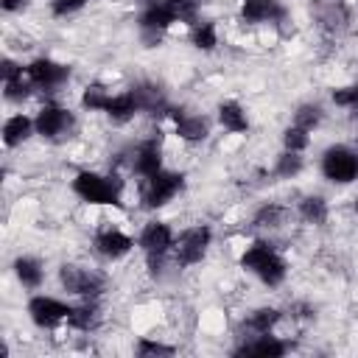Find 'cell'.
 <instances>
[{
	"label": "cell",
	"instance_id": "6da1fadb",
	"mask_svg": "<svg viewBox=\"0 0 358 358\" xmlns=\"http://www.w3.org/2000/svg\"><path fill=\"white\" fill-rule=\"evenodd\" d=\"M241 266L246 268V271H252L263 285H268V288H277L282 280H285V274H288V266H285V260L277 255V249L271 246V243H266V241H255L252 246H246V252L241 255Z\"/></svg>",
	"mask_w": 358,
	"mask_h": 358
},
{
	"label": "cell",
	"instance_id": "7a4b0ae2",
	"mask_svg": "<svg viewBox=\"0 0 358 358\" xmlns=\"http://www.w3.org/2000/svg\"><path fill=\"white\" fill-rule=\"evenodd\" d=\"M73 193L87 204H120L123 182L112 173H95V171H78L73 179Z\"/></svg>",
	"mask_w": 358,
	"mask_h": 358
},
{
	"label": "cell",
	"instance_id": "3957f363",
	"mask_svg": "<svg viewBox=\"0 0 358 358\" xmlns=\"http://www.w3.org/2000/svg\"><path fill=\"white\" fill-rule=\"evenodd\" d=\"M322 176L333 185H350L358 179V151L350 145H330L322 154Z\"/></svg>",
	"mask_w": 358,
	"mask_h": 358
},
{
	"label": "cell",
	"instance_id": "277c9868",
	"mask_svg": "<svg viewBox=\"0 0 358 358\" xmlns=\"http://www.w3.org/2000/svg\"><path fill=\"white\" fill-rule=\"evenodd\" d=\"M173 241H176V235L165 221H148L143 227L137 243H140V249H143V255L148 260V268L154 274L159 271V263L165 260V255L173 252Z\"/></svg>",
	"mask_w": 358,
	"mask_h": 358
},
{
	"label": "cell",
	"instance_id": "5b68a950",
	"mask_svg": "<svg viewBox=\"0 0 358 358\" xmlns=\"http://www.w3.org/2000/svg\"><path fill=\"white\" fill-rule=\"evenodd\" d=\"M185 187V176L176 171H157L154 176L143 179V190H140V201L145 210H157L162 204H168L179 190Z\"/></svg>",
	"mask_w": 358,
	"mask_h": 358
},
{
	"label": "cell",
	"instance_id": "8992f818",
	"mask_svg": "<svg viewBox=\"0 0 358 358\" xmlns=\"http://www.w3.org/2000/svg\"><path fill=\"white\" fill-rule=\"evenodd\" d=\"M34 126H36V134L50 140V143H62L73 134L76 129V115L64 106H56V103H48L36 112L34 117Z\"/></svg>",
	"mask_w": 358,
	"mask_h": 358
},
{
	"label": "cell",
	"instance_id": "52a82bcc",
	"mask_svg": "<svg viewBox=\"0 0 358 358\" xmlns=\"http://www.w3.org/2000/svg\"><path fill=\"white\" fill-rule=\"evenodd\" d=\"M210 243H213V229L207 224H196L179 232V238L173 241V260L179 266H193L207 255Z\"/></svg>",
	"mask_w": 358,
	"mask_h": 358
},
{
	"label": "cell",
	"instance_id": "ba28073f",
	"mask_svg": "<svg viewBox=\"0 0 358 358\" xmlns=\"http://www.w3.org/2000/svg\"><path fill=\"white\" fill-rule=\"evenodd\" d=\"M59 282L67 294L73 296H84V299H95L103 291V277L87 266H76V263H64L59 268Z\"/></svg>",
	"mask_w": 358,
	"mask_h": 358
},
{
	"label": "cell",
	"instance_id": "9c48e42d",
	"mask_svg": "<svg viewBox=\"0 0 358 358\" xmlns=\"http://www.w3.org/2000/svg\"><path fill=\"white\" fill-rule=\"evenodd\" d=\"M25 76H28V81H31L36 90H42V92H56L62 84H67L70 67L62 64V62H53V59L39 56V59H34V62L25 64Z\"/></svg>",
	"mask_w": 358,
	"mask_h": 358
},
{
	"label": "cell",
	"instance_id": "30bf717a",
	"mask_svg": "<svg viewBox=\"0 0 358 358\" xmlns=\"http://www.w3.org/2000/svg\"><path fill=\"white\" fill-rule=\"evenodd\" d=\"M179 20V11L168 3H145L143 14H140V34L145 42H159L162 31L171 28Z\"/></svg>",
	"mask_w": 358,
	"mask_h": 358
},
{
	"label": "cell",
	"instance_id": "8fae6325",
	"mask_svg": "<svg viewBox=\"0 0 358 358\" xmlns=\"http://www.w3.org/2000/svg\"><path fill=\"white\" fill-rule=\"evenodd\" d=\"M70 310H73V305H67V302H62V299H56V296H45V294H39V296H31L28 299V316H31V322L36 324V327H56L59 322H67V316H70Z\"/></svg>",
	"mask_w": 358,
	"mask_h": 358
},
{
	"label": "cell",
	"instance_id": "7c38bea8",
	"mask_svg": "<svg viewBox=\"0 0 358 358\" xmlns=\"http://www.w3.org/2000/svg\"><path fill=\"white\" fill-rule=\"evenodd\" d=\"M129 168H131L137 176H143V179H148V176H154L157 171H162V145H159V140H157V137H148V140L137 143L134 151H131Z\"/></svg>",
	"mask_w": 358,
	"mask_h": 358
},
{
	"label": "cell",
	"instance_id": "4fadbf2b",
	"mask_svg": "<svg viewBox=\"0 0 358 358\" xmlns=\"http://www.w3.org/2000/svg\"><path fill=\"white\" fill-rule=\"evenodd\" d=\"M288 14V8L282 6V0H243L241 3V20L243 22H282Z\"/></svg>",
	"mask_w": 358,
	"mask_h": 358
},
{
	"label": "cell",
	"instance_id": "5bb4252c",
	"mask_svg": "<svg viewBox=\"0 0 358 358\" xmlns=\"http://www.w3.org/2000/svg\"><path fill=\"white\" fill-rule=\"evenodd\" d=\"M92 246H95V252H98L101 257H106V260H120V257H126V255L131 252L134 241H131L126 232H120V229H115V227H106V229H101V232L95 235Z\"/></svg>",
	"mask_w": 358,
	"mask_h": 358
},
{
	"label": "cell",
	"instance_id": "9a60e30c",
	"mask_svg": "<svg viewBox=\"0 0 358 358\" xmlns=\"http://www.w3.org/2000/svg\"><path fill=\"white\" fill-rule=\"evenodd\" d=\"M168 115L173 117L176 134L187 143H201L210 134V120L204 115H193V112H185V109H171Z\"/></svg>",
	"mask_w": 358,
	"mask_h": 358
},
{
	"label": "cell",
	"instance_id": "2e32d148",
	"mask_svg": "<svg viewBox=\"0 0 358 358\" xmlns=\"http://www.w3.org/2000/svg\"><path fill=\"white\" fill-rule=\"evenodd\" d=\"M285 352H288V344L280 341V338H274V336H268V333H263V336H249V338L235 350V355H271V358L285 355Z\"/></svg>",
	"mask_w": 358,
	"mask_h": 358
},
{
	"label": "cell",
	"instance_id": "e0dca14e",
	"mask_svg": "<svg viewBox=\"0 0 358 358\" xmlns=\"http://www.w3.org/2000/svg\"><path fill=\"white\" fill-rule=\"evenodd\" d=\"M131 92L140 103V112H148V115H168L171 112L168 98L157 84H137V87H131Z\"/></svg>",
	"mask_w": 358,
	"mask_h": 358
},
{
	"label": "cell",
	"instance_id": "ac0fdd59",
	"mask_svg": "<svg viewBox=\"0 0 358 358\" xmlns=\"http://www.w3.org/2000/svg\"><path fill=\"white\" fill-rule=\"evenodd\" d=\"M347 6L344 0H316V20L324 31H341L347 22Z\"/></svg>",
	"mask_w": 358,
	"mask_h": 358
},
{
	"label": "cell",
	"instance_id": "d6986e66",
	"mask_svg": "<svg viewBox=\"0 0 358 358\" xmlns=\"http://www.w3.org/2000/svg\"><path fill=\"white\" fill-rule=\"evenodd\" d=\"M103 112H106V117H109L112 123H129V120L140 112V103H137L134 92H131V90H126V92L112 95Z\"/></svg>",
	"mask_w": 358,
	"mask_h": 358
},
{
	"label": "cell",
	"instance_id": "ffe728a7",
	"mask_svg": "<svg viewBox=\"0 0 358 358\" xmlns=\"http://www.w3.org/2000/svg\"><path fill=\"white\" fill-rule=\"evenodd\" d=\"M36 131V126H34V120L28 117V115H11L6 123H3V143L8 145V148H17V145H22L31 134Z\"/></svg>",
	"mask_w": 358,
	"mask_h": 358
},
{
	"label": "cell",
	"instance_id": "44dd1931",
	"mask_svg": "<svg viewBox=\"0 0 358 358\" xmlns=\"http://www.w3.org/2000/svg\"><path fill=\"white\" fill-rule=\"evenodd\" d=\"M14 274L22 282V288H28V291H36L45 280V268L36 257H17L14 260Z\"/></svg>",
	"mask_w": 358,
	"mask_h": 358
},
{
	"label": "cell",
	"instance_id": "7402d4cb",
	"mask_svg": "<svg viewBox=\"0 0 358 358\" xmlns=\"http://www.w3.org/2000/svg\"><path fill=\"white\" fill-rule=\"evenodd\" d=\"M277 322H280L277 308H257L243 319V330H246V336H263V333H271Z\"/></svg>",
	"mask_w": 358,
	"mask_h": 358
},
{
	"label": "cell",
	"instance_id": "603a6c76",
	"mask_svg": "<svg viewBox=\"0 0 358 358\" xmlns=\"http://www.w3.org/2000/svg\"><path fill=\"white\" fill-rule=\"evenodd\" d=\"M218 123H221L227 131H232V134H241V131L249 129L246 112H243V106H241L238 101H224V103H218Z\"/></svg>",
	"mask_w": 358,
	"mask_h": 358
},
{
	"label": "cell",
	"instance_id": "cb8c5ba5",
	"mask_svg": "<svg viewBox=\"0 0 358 358\" xmlns=\"http://www.w3.org/2000/svg\"><path fill=\"white\" fill-rule=\"evenodd\" d=\"M98 322H101V313H98V305H95L92 299H87L84 305H73V310H70V316H67V324H70L73 330H84V333L95 330Z\"/></svg>",
	"mask_w": 358,
	"mask_h": 358
},
{
	"label": "cell",
	"instance_id": "d4e9b609",
	"mask_svg": "<svg viewBox=\"0 0 358 358\" xmlns=\"http://www.w3.org/2000/svg\"><path fill=\"white\" fill-rule=\"evenodd\" d=\"M299 215L308 224H324L327 221V201L322 196H305L299 201Z\"/></svg>",
	"mask_w": 358,
	"mask_h": 358
},
{
	"label": "cell",
	"instance_id": "484cf974",
	"mask_svg": "<svg viewBox=\"0 0 358 358\" xmlns=\"http://www.w3.org/2000/svg\"><path fill=\"white\" fill-rule=\"evenodd\" d=\"M190 39L199 50H213L218 45V34H215V22H196L190 31Z\"/></svg>",
	"mask_w": 358,
	"mask_h": 358
},
{
	"label": "cell",
	"instance_id": "4316f807",
	"mask_svg": "<svg viewBox=\"0 0 358 358\" xmlns=\"http://www.w3.org/2000/svg\"><path fill=\"white\" fill-rule=\"evenodd\" d=\"M109 98H112V92H109L106 87L92 84V87L84 90V95H81V106L90 109V112H103L106 103H109Z\"/></svg>",
	"mask_w": 358,
	"mask_h": 358
},
{
	"label": "cell",
	"instance_id": "83f0119b",
	"mask_svg": "<svg viewBox=\"0 0 358 358\" xmlns=\"http://www.w3.org/2000/svg\"><path fill=\"white\" fill-rule=\"evenodd\" d=\"M302 171V157H299V151H282L280 157H277V162H274V176H280V179H291V176H296Z\"/></svg>",
	"mask_w": 358,
	"mask_h": 358
},
{
	"label": "cell",
	"instance_id": "f1b7e54d",
	"mask_svg": "<svg viewBox=\"0 0 358 358\" xmlns=\"http://www.w3.org/2000/svg\"><path fill=\"white\" fill-rule=\"evenodd\" d=\"M308 143H310V131L302 129V126H296V123H291V126L282 131V145H285V151H305Z\"/></svg>",
	"mask_w": 358,
	"mask_h": 358
},
{
	"label": "cell",
	"instance_id": "f546056e",
	"mask_svg": "<svg viewBox=\"0 0 358 358\" xmlns=\"http://www.w3.org/2000/svg\"><path fill=\"white\" fill-rule=\"evenodd\" d=\"M294 123L302 126V129H316L322 123V106L319 103H302L296 112H294Z\"/></svg>",
	"mask_w": 358,
	"mask_h": 358
},
{
	"label": "cell",
	"instance_id": "4dcf8cb0",
	"mask_svg": "<svg viewBox=\"0 0 358 358\" xmlns=\"http://www.w3.org/2000/svg\"><path fill=\"white\" fill-rule=\"evenodd\" d=\"M285 218V207L280 204H263L257 213H255V227H280Z\"/></svg>",
	"mask_w": 358,
	"mask_h": 358
},
{
	"label": "cell",
	"instance_id": "1f68e13d",
	"mask_svg": "<svg viewBox=\"0 0 358 358\" xmlns=\"http://www.w3.org/2000/svg\"><path fill=\"white\" fill-rule=\"evenodd\" d=\"M3 95H6V101H14V103H20V101H25L28 95H31V81H28V76H22V78H14V81H3Z\"/></svg>",
	"mask_w": 358,
	"mask_h": 358
},
{
	"label": "cell",
	"instance_id": "d6a6232c",
	"mask_svg": "<svg viewBox=\"0 0 358 358\" xmlns=\"http://www.w3.org/2000/svg\"><path fill=\"white\" fill-rule=\"evenodd\" d=\"M333 103L336 106H344V109H358V84L336 87L333 90Z\"/></svg>",
	"mask_w": 358,
	"mask_h": 358
},
{
	"label": "cell",
	"instance_id": "836d02e7",
	"mask_svg": "<svg viewBox=\"0 0 358 358\" xmlns=\"http://www.w3.org/2000/svg\"><path fill=\"white\" fill-rule=\"evenodd\" d=\"M176 350L173 347H168V344H159V341H151V338H143L140 344H137V355H173Z\"/></svg>",
	"mask_w": 358,
	"mask_h": 358
},
{
	"label": "cell",
	"instance_id": "e575fe53",
	"mask_svg": "<svg viewBox=\"0 0 358 358\" xmlns=\"http://www.w3.org/2000/svg\"><path fill=\"white\" fill-rule=\"evenodd\" d=\"M84 6H87V0H50V11L56 17H67V14H73Z\"/></svg>",
	"mask_w": 358,
	"mask_h": 358
},
{
	"label": "cell",
	"instance_id": "d590c367",
	"mask_svg": "<svg viewBox=\"0 0 358 358\" xmlns=\"http://www.w3.org/2000/svg\"><path fill=\"white\" fill-rule=\"evenodd\" d=\"M0 73H3V81H14V78H22L25 76V67L17 64V62H11V59H3Z\"/></svg>",
	"mask_w": 358,
	"mask_h": 358
},
{
	"label": "cell",
	"instance_id": "8d00e7d4",
	"mask_svg": "<svg viewBox=\"0 0 358 358\" xmlns=\"http://www.w3.org/2000/svg\"><path fill=\"white\" fill-rule=\"evenodd\" d=\"M28 3H31V0H0L3 11H8V14H14V11H22Z\"/></svg>",
	"mask_w": 358,
	"mask_h": 358
},
{
	"label": "cell",
	"instance_id": "74e56055",
	"mask_svg": "<svg viewBox=\"0 0 358 358\" xmlns=\"http://www.w3.org/2000/svg\"><path fill=\"white\" fill-rule=\"evenodd\" d=\"M355 213H358V199H355Z\"/></svg>",
	"mask_w": 358,
	"mask_h": 358
}]
</instances>
